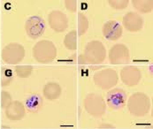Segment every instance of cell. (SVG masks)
<instances>
[{"label":"cell","mask_w":153,"mask_h":129,"mask_svg":"<svg viewBox=\"0 0 153 129\" xmlns=\"http://www.w3.org/2000/svg\"><path fill=\"white\" fill-rule=\"evenodd\" d=\"M65 6L70 13H75L77 11V1L76 0H66Z\"/></svg>","instance_id":"cell-24"},{"label":"cell","mask_w":153,"mask_h":129,"mask_svg":"<svg viewBox=\"0 0 153 129\" xmlns=\"http://www.w3.org/2000/svg\"><path fill=\"white\" fill-rule=\"evenodd\" d=\"M132 4L141 13H151L153 9L152 0H133Z\"/></svg>","instance_id":"cell-17"},{"label":"cell","mask_w":153,"mask_h":129,"mask_svg":"<svg viewBox=\"0 0 153 129\" xmlns=\"http://www.w3.org/2000/svg\"><path fill=\"white\" fill-rule=\"evenodd\" d=\"M127 103L128 111L134 117H144L151 110V100L149 96L143 92L133 94Z\"/></svg>","instance_id":"cell-2"},{"label":"cell","mask_w":153,"mask_h":129,"mask_svg":"<svg viewBox=\"0 0 153 129\" xmlns=\"http://www.w3.org/2000/svg\"><path fill=\"white\" fill-rule=\"evenodd\" d=\"M88 29V20L87 16L83 14L82 13H78V33L77 35L79 36H83L86 34Z\"/></svg>","instance_id":"cell-19"},{"label":"cell","mask_w":153,"mask_h":129,"mask_svg":"<svg viewBox=\"0 0 153 129\" xmlns=\"http://www.w3.org/2000/svg\"><path fill=\"white\" fill-rule=\"evenodd\" d=\"M61 87L57 82H49L44 87L43 93L44 97L50 101H54L58 99L61 95Z\"/></svg>","instance_id":"cell-15"},{"label":"cell","mask_w":153,"mask_h":129,"mask_svg":"<svg viewBox=\"0 0 153 129\" xmlns=\"http://www.w3.org/2000/svg\"><path fill=\"white\" fill-rule=\"evenodd\" d=\"M48 23L50 27L57 32H64L68 27V19L67 16L61 11H52L48 15Z\"/></svg>","instance_id":"cell-10"},{"label":"cell","mask_w":153,"mask_h":129,"mask_svg":"<svg viewBox=\"0 0 153 129\" xmlns=\"http://www.w3.org/2000/svg\"><path fill=\"white\" fill-rule=\"evenodd\" d=\"M64 45L67 50H74L77 48V31L69 32L64 38Z\"/></svg>","instance_id":"cell-18"},{"label":"cell","mask_w":153,"mask_h":129,"mask_svg":"<svg viewBox=\"0 0 153 129\" xmlns=\"http://www.w3.org/2000/svg\"><path fill=\"white\" fill-rule=\"evenodd\" d=\"M127 101L128 95L122 88H112L106 94V104L111 110H118L123 109L127 105Z\"/></svg>","instance_id":"cell-8"},{"label":"cell","mask_w":153,"mask_h":129,"mask_svg":"<svg viewBox=\"0 0 153 129\" xmlns=\"http://www.w3.org/2000/svg\"><path fill=\"white\" fill-rule=\"evenodd\" d=\"M120 79L127 86H136L142 80V73L139 68L128 65L120 71Z\"/></svg>","instance_id":"cell-11"},{"label":"cell","mask_w":153,"mask_h":129,"mask_svg":"<svg viewBox=\"0 0 153 129\" xmlns=\"http://www.w3.org/2000/svg\"><path fill=\"white\" fill-rule=\"evenodd\" d=\"M45 22L39 16H32L25 23V30L27 36L31 39H37L42 36L45 31Z\"/></svg>","instance_id":"cell-9"},{"label":"cell","mask_w":153,"mask_h":129,"mask_svg":"<svg viewBox=\"0 0 153 129\" xmlns=\"http://www.w3.org/2000/svg\"><path fill=\"white\" fill-rule=\"evenodd\" d=\"M108 59L111 64H128L130 61L129 49L123 43H117L110 49Z\"/></svg>","instance_id":"cell-7"},{"label":"cell","mask_w":153,"mask_h":129,"mask_svg":"<svg viewBox=\"0 0 153 129\" xmlns=\"http://www.w3.org/2000/svg\"><path fill=\"white\" fill-rule=\"evenodd\" d=\"M12 102V96L8 91L2 90L0 92V105L2 109H4Z\"/></svg>","instance_id":"cell-23"},{"label":"cell","mask_w":153,"mask_h":129,"mask_svg":"<svg viewBox=\"0 0 153 129\" xmlns=\"http://www.w3.org/2000/svg\"><path fill=\"white\" fill-rule=\"evenodd\" d=\"M1 85L2 87L8 86L13 79V72L9 67H3L1 71Z\"/></svg>","instance_id":"cell-20"},{"label":"cell","mask_w":153,"mask_h":129,"mask_svg":"<svg viewBox=\"0 0 153 129\" xmlns=\"http://www.w3.org/2000/svg\"><path fill=\"white\" fill-rule=\"evenodd\" d=\"M122 24L128 31L134 33L143 29L144 25V20L139 13L134 12H129L124 15Z\"/></svg>","instance_id":"cell-12"},{"label":"cell","mask_w":153,"mask_h":129,"mask_svg":"<svg viewBox=\"0 0 153 129\" xmlns=\"http://www.w3.org/2000/svg\"><path fill=\"white\" fill-rule=\"evenodd\" d=\"M109 5L116 10H124L128 7L129 1L128 0H109Z\"/></svg>","instance_id":"cell-22"},{"label":"cell","mask_w":153,"mask_h":129,"mask_svg":"<svg viewBox=\"0 0 153 129\" xmlns=\"http://www.w3.org/2000/svg\"><path fill=\"white\" fill-rule=\"evenodd\" d=\"M4 110L5 117L11 121H19L26 115L25 106L19 101H12Z\"/></svg>","instance_id":"cell-14"},{"label":"cell","mask_w":153,"mask_h":129,"mask_svg":"<svg viewBox=\"0 0 153 129\" xmlns=\"http://www.w3.org/2000/svg\"><path fill=\"white\" fill-rule=\"evenodd\" d=\"M119 76L117 72L112 68H106L100 70L93 75V82L95 85L103 89L108 90L112 88L118 83Z\"/></svg>","instance_id":"cell-5"},{"label":"cell","mask_w":153,"mask_h":129,"mask_svg":"<svg viewBox=\"0 0 153 129\" xmlns=\"http://www.w3.org/2000/svg\"><path fill=\"white\" fill-rule=\"evenodd\" d=\"M1 56L5 64H17L25 58V49L20 43H11L4 47Z\"/></svg>","instance_id":"cell-6"},{"label":"cell","mask_w":153,"mask_h":129,"mask_svg":"<svg viewBox=\"0 0 153 129\" xmlns=\"http://www.w3.org/2000/svg\"><path fill=\"white\" fill-rule=\"evenodd\" d=\"M83 106L88 113L95 118L102 117L106 110V103L104 97L96 93H89L83 100Z\"/></svg>","instance_id":"cell-4"},{"label":"cell","mask_w":153,"mask_h":129,"mask_svg":"<svg viewBox=\"0 0 153 129\" xmlns=\"http://www.w3.org/2000/svg\"><path fill=\"white\" fill-rule=\"evenodd\" d=\"M0 92H1V91H0Z\"/></svg>","instance_id":"cell-26"},{"label":"cell","mask_w":153,"mask_h":129,"mask_svg":"<svg viewBox=\"0 0 153 129\" xmlns=\"http://www.w3.org/2000/svg\"><path fill=\"white\" fill-rule=\"evenodd\" d=\"M25 105L28 111L30 112H37L39 111L43 105H44V101L41 96L37 94H32L27 97L25 100Z\"/></svg>","instance_id":"cell-16"},{"label":"cell","mask_w":153,"mask_h":129,"mask_svg":"<svg viewBox=\"0 0 153 129\" xmlns=\"http://www.w3.org/2000/svg\"><path fill=\"white\" fill-rule=\"evenodd\" d=\"M102 32H103L104 36L107 40L116 41L122 36L123 27L117 21L111 20L104 24Z\"/></svg>","instance_id":"cell-13"},{"label":"cell","mask_w":153,"mask_h":129,"mask_svg":"<svg viewBox=\"0 0 153 129\" xmlns=\"http://www.w3.org/2000/svg\"><path fill=\"white\" fill-rule=\"evenodd\" d=\"M82 56L87 64H102L106 59V50L100 41L94 40L88 43Z\"/></svg>","instance_id":"cell-3"},{"label":"cell","mask_w":153,"mask_h":129,"mask_svg":"<svg viewBox=\"0 0 153 129\" xmlns=\"http://www.w3.org/2000/svg\"><path fill=\"white\" fill-rule=\"evenodd\" d=\"M100 128H115V126L113 125H110V124H103L101 126H99Z\"/></svg>","instance_id":"cell-25"},{"label":"cell","mask_w":153,"mask_h":129,"mask_svg":"<svg viewBox=\"0 0 153 129\" xmlns=\"http://www.w3.org/2000/svg\"><path fill=\"white\" fill-rule=\"evenodd\" d=\"M34 59L41 63L48 64L52 62L57 58V48L55 44L49 40H41L36 43L32 50Z\"/></svg>","instance_id":"cell-1"},{"label":"cell","mask_w":153,"mask_h":129,"mask_svg":"<svg viewBox=\"0 0 153 129\" xmlns=\"http://www.w3.org/2000/svg\"><path fill=\"white\" fill-rule=\"evenodd\" d=\"M33 72V66L32 65H17L15 67V73L18 77L22 79H26L31 75Z\"/></svg>","instance_id":"cell-21"}]
</instances>
